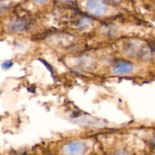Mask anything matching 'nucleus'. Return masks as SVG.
<instances>
[{"instance_id": "f257e3e1", "label": "nucleus", "mask_w": 155, "mask_h": 155, "mask_svg": "<svg viewBox=\"0 0 155 155\" xmlns=\"http://www.w3.org/2000/svg\"><path fill=\"white\" fill-rule=\"evenodd\" d=\"M86 10L95 16L104 15L107 11V6L100 0H89L86 3Z\"/></svg>"}, {"instance_id": "f03ea898", "label": "nucleus", "mask_w": 155, "mask_h": 155, "mask_svg": "<svg viewBox=\"0 0 155 155\" xmlns=\"http://www.w3.org/2000/svg\"><path fill=\"white\" fill-rule=\"evenodd\" d=\"M84 152V144L79 142H74L68 144L64 148V153L66 155H83Z\"/></svg>"}, {"instance_id": "7ed1b4c3", "label": "nucleus", "mask_w": 155, "mask_h": 155, "mask_svg": "<svg viewBox=\"0 0 155 155\" xmlns=\"http://www.w3.org/2000/svg\"><path fill=\"white\" fill-rule=\"evenodd\" d=\"M133 65L129 61H119L114 66V72L117 75H124L133 71Z\"/></svg>"}, {"instance_id": "20e7f679", "label": "nucleus", "mask_w": 155, "mask_h": 155, "mask_svg": "<svg viewBox=\"0 0 155 155\" xmlns=\"http://www.w3.org/2000/svg\"><path fill=\"white\" fill-rule=\"evenodd\" d=\"M27 24H26L25 21H17L13 22V24H12V29L13 30H24V29H26Z\"/></svg>"}, {"instance_id": "39448f33", "label": "nucleus", "mask_w": 155, "mask_h": 155, "mask_svg": "<svg viewBox=\"0 0 155 155\" xmlns=\"http://www.w3.org/2000/svg\"><path fill=\"white\" fill-rule=\"evenodd\" d=\"M12 65V63L11 61H5L4 64H3V67H4V68H10Z\"/></svg>"}, {"instance_id": "423d86ee", "label": "nucleus", "mask_w": 155, "mask_h": 155, "mask_svg": "<svg viewBox=\"0 0 155 155\" xmlns=\"http://www.w3.org/2000/svg\"><path fill=\"white\" fill-rule=\"evenodd\" d=\"M36 2H38V3H42V2H45L48 1V0H34Z\"/></svg>"}, {"instance_id": "0eeeda50", "label": "nucleus", "mask_w": 155, "mask_h": 155, "mask_svg": "<svg viewBox=\"0 0 155 155\" xmlns=\"http://www.w3.org/2000/svg\"><path fill=\"white\" fill-rule=\"evenodd\" d=\"M111 1L115 2H120L121 0H111Z\"/></svg>"}, {"instance_id": "6e6552de", "label": "nucleus", "mask_w": 155, "mask_h": 155, "mask_svg": "<svg viewBox=\"0 0 155 155\" xmlns=\"http://www.w3.org/2000/svg\"><path fill=\"white\" fill-rule=\"evenodd\" d=\"M153 142L155 144V138H154V139H153Z\"/></svg>"}, {"instance_id": "1a4fd4ad", "label": "nucleus", "mask_w": 155, "mask_h": 155, "mask_svg": "<svg viewBox=\"0 0 155 155\" xmlns=\"http://www.w3.org/2000/svg\"><path fill=\"white\" fill-rule=\"evenodd\" d=\"M62 1H71V0H62Z\"/></svg>"}]
</instances>
